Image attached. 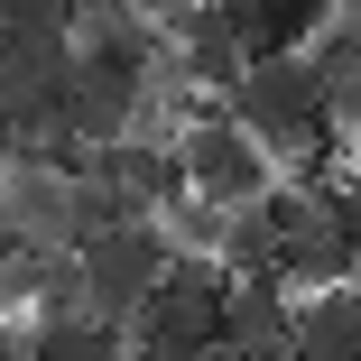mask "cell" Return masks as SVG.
<instances>
[{"instance_id":"1","label":"cell","mask_w":361,"mask_h":361,"mask_svg":"<svg viewBox=\"0 0 361 361\" xmlns=\"http://www.w3.org/2000/svg\"><path fill=\"white\" fill-rule=\"evenodd\" d=\"M223 102H232V121L259 139V149H278V167H297V176H315V167L343 149V130H334V111H324V84H315L306 47L250 56V75H241Z\"/></svg>"},{"instance_id":"2","label":"cell","mask_w":361,"mask_h":361,"mask_svg":"<svg viewBox=\"0 0 361 361\" xmlns=\"http://www.w3.org/2000/svg\"><path fill=\"white\" fill-rule=\"evenodd\" d=\"M75 259H84V306H93L102 324H121V334H130V324H139V306L167 287L176 241H167L158 213H121V223H111V232H93Z\"/></svg>"},{"instance_id":"3","label":"cell","mask_w":361,"mask_h":361,"mask_svg":"<svg viewBox=\"0 0 361 361\" xmlns=\"http://www.w3.org/2000/svg\"><path fill=\"white\" fill-rule=\"evenodd\" d=\"M176 158H185V185L195 195H213V204H269L278 185H287V167H278V149H259V139L232 121V102L223 93H204L195 102V121L176 130Z\"/></svg>"},{"instance_id":"4","label":"cell","mask_w":361,"mask_h":361,"mask_svg":"<svg viewBox=\"0 0 361 361\" xmlns=\"http://www.w3.org/2000/svg\"><path fill=\"white\" fill-rule=\"evenodd\" d=\"M232 269L223 259H176L167 269V287H158V297L149 306H139V343H149V352H167V361H204L213 343H232Z\"/></svg>"},{"instance_id":"5","label":"cell","mask_w":361,"mask_h":361,"mask_svg":"<svg viewBox=\"0 0 361 361\" xmlns=\"http://www.w3.org/2000/svg\"><path fill=\"white\" fill-rule=\"evenodd\" d=\"M167 47H176V75L195 93H232L250 75V28H241V0H195L185 19H167Z\"/></svg>"},{"instance_id":"6","label":"cell","mask_w":361,"mask_h":361,"mask_svg":"<svg viewBox=\"0 0 361 361\" xmlns=\"http://www.w3.org/2000/svg\"><path fill=\"white\" fill-rule=\"evenodd\" d=\"M232 352H250V361H287L297 352V287H287L278 269H259V278H232Z\"/></svg>"},{"instance_id":"7","label":"cell","mask_w":361,"mask_h":361,"mask_svg":"<svg viewBox=\"0 0 361 361\" xmlns=\"http://www.w3.org/2000/svg\"><path fill=\"white\" fill-rule=\"evenodd\" d=\"M306 65H315V84H324L334 130H361V10H334V19L315 28Z\"/></svg>"},{"instance_id":"8","label":"cell","mask_w":361,"mask_h":361,"mask_svg":"<svg viewBox=\"0 0 361 361\" xmlns=\"http://www.w3.org/2000/svg\"><path fill=\"white\" fill-rule=\"evenodd\" d=\"M287 361H361V287L297 297V352Z\"/></svg>"},{"instance_id":"9","label":"cell","mask_w":361,"mask_h":361,"mask_svg":"<svg viewBox=\"0 0 361 361\" xmlns=\"http://www.w3.org/2000/svg\"><path fill=\"white\" fill-rule=\"evenodd\" d=\"M334 10H343V0H241V28H250L259 56H278V47H315V28Z\"/></svg>"},{"instance_id":"10","label":"cell","mask_w":361,"mask_h":361,"mask_svg":"<svg viewBox=\"0 0 361 361\" xmlns=\"http://www.w3.org/2000/svg\"><path fill=\"white\" fill-rule=\"evenodd\" d=\"M158 223H167V241H176V259H223V223H232V204H213V195H167L158 204Z\"/></svg>"},{"instance_id":"11","label":"cell","mask_w":361,"mask_h":361,"mask_svg":"<svg viewBox=\"0 0 361 361\" xmlns=\"http://www.w3.org/2000/svg\"><path fill=\"white\" fill-rule=\"evenodd\" d=\"M84 0H0V37H56V28H75Z\"/></svg>"},{"instance_id":"12","label":"cell","mask_w":361,"mask_h":361,"mask_svg":"<svg viewBox=\"0 0 361 361\" xmlns=\"http://www.w3.org/2000/svg\"><path fill=\"white\" fill-rule=\"evenodd\" d=\"M28 343H37L28 315H0V361H28Z\"/></svg>"},{"instance_id":"13","label":"cell","mask_w":361,"mask_h":361,"mask_svg":"<svg viewBox=\"0 0 361 361\" xmlns=\"http://www.w3.org/2000/svg\"><path fill=\"white\" fill-rule=\"evenodd\" d=\"M343 204H352V223H361V149H343Z\"/></svg>"},{"instance_id":"14","label":"cell","mask_w":361,"mask_h":361,"mask_svg":"<svg viewBox=\"0 0 361 361\" xmlns=\"http://www.w3.org/2000/svg\"><path fill=\"white\" fill-rule=\"evenodd\" d=\"M0 315H19V287H10V250H0Z\"/></svg>"},{"instance_id":"15","label":"cell","mask_w":361,"mask_h":361,"mask_svg":"<svg viewBox=\"0 0 361 361\" xmlns=\"http://www.w3.org/2000/svg\"><path fill=\"white\" fill-rule=\"evenodd\" d=\"M0 250H19V232H10V204H0Z\"/></svg>"},{"instance_id":"16","label":"cell","mask_w":361,"mask_h":361,"mask_svg":"<svg viewBox=\"0 0 361 361\" xmlns=\"http://www.w3.org/2000/svg\"><path fill=\"white\" fill-rule=\"evenodd\" d=\"M121 361H167V352H149V343H130V352H121Z\"/></svg>"},{"instance_id":"17","label":"cell","mask_w":361,"mask_h":361,"mask_svg":"<svg viewBox=\"0 0 361 361\" xmlns=\"http://www.w3.org/2000/svg\"><path fill=\"white\" fill-rule=\"evenodd\" d=\"M343 10H361V0H343Z\"/></svg>"}]
</instances>
